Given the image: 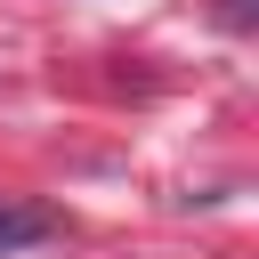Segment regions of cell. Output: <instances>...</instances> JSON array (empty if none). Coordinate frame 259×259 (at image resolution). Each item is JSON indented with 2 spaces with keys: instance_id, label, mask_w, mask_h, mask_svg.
<instances>
[{
  "instance_id": "cell-1",
  "label": "cell",
  "mask_w": 259,
  "mask_h": 259,
  "mask_svg": "<svg viewBox=\"0 0 259 259\" xmlns=\"http://www.w3.org/2000/svg\"><path fill=\"white\" fill-rule=\"evenodd\" d=\"M49 235H57V219H49V210H32V202H0V259L32 251V243H49Z\"/></svg>"
},
{
  "instance_id": "cell-2",
  "label": "cell",
  "mask_w": 259,
  "mask_h": 259,
  "mask_svg": "<svg viewBox=\"0 0 259 259\" xmlns=\"http://www.w3.org/2000/svg\"><path fill=\"white\" fill-rule=\"evenodd\" d=\"M227 24H251V0H227Z\"/></svg>"
}]
</instances>
